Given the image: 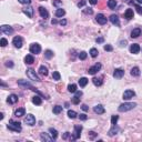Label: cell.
I'll return each instance as SVG.
<instances>
[{
  "label": "cell",
  "instance_id": "33",
  "mask_svg": "<svg viewBox=\"0 0 142 142\" xmlns=\"http://www.w3.org/2000/svg\"><path fill=\"white\" fill-rule=\"evenodd\" d=\"M62 112V107L61 105H55V107H53V113L55 114H59V113Z\"/></svg>",
  "mask_w": 142,
  "mask_h": 142
},
{
  "label": "cell",
  "instance_id": "52",
  "mask_svg": "<svg viewBox=\"0 0 142 142\" xmlns=\"http://www.w3.org/2000/svg\"><path fill=\"white\" fill-rule=\"evenodd\" d=\"M6 67H8V68H12V67H13V62H12V61H7V62H6Z\"/></svg>",
  "mask_w": 142,
  "mask_h": 142
},
{
  "label": "cell",
  "instance_id": "55",
  "mask_svg": "<svg viewBox=\"0 0 142 142\" xmlns=\"http://www.w3.org/2000/svg\"><path fill=\"white\" fill-rule=\"evenodd\" d=\"M59 24H60L61 26H66V24H67V20H64V19H63V20H60V22H59Z\"/></svg>",
  "mask_w": 142,
  "mask_h": 142
},
{
  "label": "cell",
  "instance_id": "45",
  "mask_svg": "<svg viewBox=\"0 0 142 142\" xmlns=\"http://www.w3.org/2000/svg\"><path fill=\"white\" fill-rule=\"evenodd\" d=\"M83 12L86 13V15H92V13H93V10H92L91 8H86V9H83Z\"/></svg>",
  "mask_w": 142,
  "mask_h": 142
},
{
  "label": "cell",
  "instance_id": "11",
  "mask_svg": "<svg viewBox=\"0 0 142 142\" xmlns=\"http://www.w3.org/2000/svg\"><path fill=\"white\" fill-rule=\"evenodd\" d=\"M95 20H97L98 24H107V18H105L104 15H102V13H98L97 17H95Z\"/></svg>",
  "mask_w": 142,
  "mask_h": 142
},
{
  "label": "cell",
  "instance_id": "8",
  "mask_svg": "<svg viewBox=\"0 0 142 142\" xmlns=\"http://www.w3.org/2000/svg\"><path fill=\"white\" fill-rule=\"evenodd\" d=\"M101 69V64L100 63H95L93 67H91V68H89V70H88V73L89 74H95L98 72V71Z\"/></svg>",
  "mask_w": 142,
  "mask_h": 142
},
{
  "label": "cell",
  "instance_id": "61",
  "mask_svg": "<svg viewBox=\"0 0 142 142\" xmlns=\"http://www.w3.org/2000/svg\"><path fill=\"white\" fill-rule=\"evenodd\" d=\"M0 119H1V120L3 119V113H1V114H0Z\"/></svg>",
  "mask_w": 142,
  "mask_h": 142
},
{
  "label": "cell",
  "instance_id": "48",
  "mask_svg": "<svg viewBox=\"0 0 142 142\" xmlns=\"http://www.w3.org/2000/svg\"><path fill=\"white\" fill-rule=\"evenodd\" d=\"M53 5H55V7H60V6L62 5V2H61V0H53Z\"/></svg>",
  "mask_w": 142,
  "mask_h": 142
},
{
  "label": "cell",
  "instance_id": "50",
  "mask_svg": "<svg viewBox=\"0 0 142 142\" xmlns=\"http://www.w3.org/2000/svg\"><path fill=\"white\" fill-rule=\"evenodd\" d=\"M134 7H135V9H137L138 13H140V15H142V8L140 7L139 5H134Z\"/></svg>",
  "mask_w": 142,
  "mask_h": 142
},
{
  "label": "cell",
  "instance_id": "13",
  "mask_svg": "<svg viewBox=\"0 0 142 142\" xmlns=\"http://www.w3.org/2000/svg\"><path fill=\"white\" fill-rule=\"evenodd\" d=\"M123 76H124V71L122 70V69H116L114 72H113V77H114L116 79H121Z\"/></svg>",
  "mask_w": 142,
  "mask_h": 142
},
{
  "label": "cell",
  "instance_id": "12",
  "mask_svg": "<svg viewBox=\"0 0 142 142\" xmlns=\"http://www.w3.org/2000/svg\"><path fill=\"white\" fill-rule=\"evenodd\" d=\"M22 11H24V15H27V17L28 18H32V16H33V8L32 7H24V9H22Z\"/></svg>",
  "mask_w": 142,
  "mask_h": 142
},
{
  "label": "cell",
  "instance_id": "38",
  "mask_svg": "<svg viewBox=\"0 0 142 142\" xmlns=\"http://www.w3.org/2000/svg\"><path fill=\"white\" fill-rule=\"evenodd\" d=\"M52 78H53V80H57V81H58V80L61 79V76H60V73H59L58 71H55V72L52 73Z\"/></svg>",
  "mask_w": 142,
  "mask_h": 142
},
{
  "label": "cell",
  "instance_id": "3",
  "mask_svg": "<svg viewBox=\"0 0 142 142\" xmlns=\"http://www.w3.org/2000/svg\"><path fill=\"white\" fill-rule=\"evenodd\" d=\"M26 73H27V76H28V78H29L30 80H33V81H37V82L40 81L39 77L37 76V73H36V71H34L33 69H27Z\"/></svg>",
  "mask_w": 142,
  "mask_h": 142
},
{
  "label": "cell",
  "instance_id": "64",
  "mask_svg": "<svg viewBox=\"0 0 142 142\" xmlns=\"http://www.w3.org/2000/svg\"><path fill=\"white\" fill-rule=\"evenodd\" d=\"M41 1H43V0H41Z\"/></svg>",
  "mask_w": 142,
  "mask_h": 142
},
{
  "label": "cell",
  "instance_id": "46",
  "mask_svg": "<svg viewBox=\"0 0 142 142\" xmlns=\"http://www.w3.org/2000/svg\"><path fill=\"white\" fill-rule=\"evenodd\" d=\"M95 137H97V133H95V132H93V131H90L89 132V139L90 140H93Z\"/></svg>",
  "mask_w": 142,
  "mask_h": 142
},
{
  "label": "cell",
  "instance_id": "40",
  "mask_svg": "<svg viewBox=\"0 0 142 142\" xmlns=\"http://www.w3.org/2000/svg\"><path fill=\"white\" fill-rule=\"evenodd\" d=\"M86 58H87V52H86V51H81V52L79 53V59L80 60H84Z\"/></svg>",
  "mask_w": 142,
  "mask_h": 142
},
{
  "label": "cell",
  "instance_id": "26",
  "mask_svg": "<svg viewBox=\"0 0 142 142\" xmlns=\"http://www.w3.org/2000/svg\"><path fill=\"white\" fill-rule=\"evenodd\" d=\"M24 62H26L27 64H32V63L34 62V58L31 55H26V58H24Z\"/></svg>",
  "mask_w": 142,
  "mask_h": 142
},
{
  "label": "cell",
  "instance_id": "56",
  "mask_svg": "<svg viewBox=\"0 0 142 142\" xmlns=\"http://www.w3.org/2000/svg\"><path fill=\"white\" fill-rule=\"evenodd\" d=\"M95 41H97L98 43H102V42H103V38H97V39H95Z\"/></svg>",
  "mask_w": 142,
  "mask_h": 142
},
{
  "label": "cell",
  "instance_id": "41",
  "mask_svg": "<svg viewBox=\"0 0 142 142\" xmlns=\"http://www.w3.org/2000/svg\"><path fill=\"white\" fill-rule=\"evenodd\" d=\"M118 119L119 117L118 116H112V118H111V124H117V122H118Z\"/></svg>",
  "mask_w": 142,
  "mask_h": 142
},
{
  "label": "cell",
  "instance_id": "47",
  "mask_svg": "<svg viewBox=\"0 0 142 142\" xmlns=\"http://www.w3.org/2000/svg\"><path fill=\"white\" fill-rule=\"evenodd\" d=\"M18 1L22 5H30L31 3V0H18Z\"/></svg>",
  "mask_w": 142,
  "mask_h": 142
},
{
  "label": "cell",
  "instance_id": "62",
  "mask_svg": "<svg viewBox=\"0 0 142 142\" xmlns=\"http://www.w3.org/2000/svg\"><path fill=\"white\" fill-rule=\"evenodd\" d=\"M137 2L138 3H141V5H142V0H137Z\"/></svg>",
  "mask_w": 142,
  "mask_h": 142
},
{
  "label": "cell",
  "instance_id": "24",
  "mask_svg": "<svg viewBox=\"0 0 142 142\" xmlns=\"http://www.w3.org/2000/svg\"><path fill=\"white\" fill-rule=\"evenodd\" d=\"M24 113H26V110H24V108H19L18 110H16V112H15V116H16L17 118H19V117L24 116Z\"/></svg>",
  "mask_w": 142,
  "mask_h": 142
},
{
  "label": "cell",
  "instance_id": "21",
  "mask_svg": "<svg viewBox=\"0 0 142 142\" xmlns=\"http://www.w3.org/2000/svg\"><path fill=\"white\" fill-rule=\"evenodd\" d=\"M18 84H19V86H21V87H24V88H30V89H32V88H33L28 81H26V80H22V79L18 80Z\"/></svg>",
  "mask_w": 142,
  "mask_h": 142
},
{
  "label": "cell",
  "instance_id": "19",
  "mask_svg": "<svg viewBox=\"0 0 142 142\" xmlns=\"http://www.w3.org/2000/svg\"><path fill=\"white\" fill-rule=\"evenodd\" d=\"M109 19H110L112 24H116V26H119V24H120V20H119V17L117 16V15H111Z\"/></svg>",
  "mask_w": 142,
  "mask_h": 142
},
{
  "label": "cell",
  "instance_id": "4",
  "mask_svg": "<svg viewBox=\"0 0 142 142\" xmlns=\"http://www.w3.org/2000/svg\"><path fill=\"white\" fill-rule=\"evenodd\" d=\"M81 131H82V126H74V132L73 135L70 137V140H77L79 139L81 135Z\"/></svg>",
  "mask_w": 142,
  "mask_h": 142
},
{
  "label": "cell",
  "instance_id": "49",
  "mask_svg": "<svg viewBox=\"0 0 142 142\" xmlns=\"http://www.w3.org/2000/svg\"><path fill=\"white\" fill-rule=\"evenodd\" d=\"M79 118H80V120H82V121H86V120L88 119V117H87V114L82 113V114H80V116H79Z\"/></svg>",
  "mask_w": 142,
  "mask_h": 142
},
{
  "label": "cell",
  "instance_id": "42",
  "mask_svg": "<svg viewBox=\"0 0 142 142\" xmlns=\"http://www.w3.org/2000/svg\"><path fill=\"white\" fill-rule=\"evenodd\" d=\"M79 102H80V98L74 95L73 99H72V103H73V104H79Z\"/></svg>",
  "mask_w": 142,
  "mask_h": 142
},
{
  "label": "cell",
  "instance_id": "20",
  "mask_svg": "<svg viewBox=\"0 0 142 142\" xmlns=\"http://www.w3.org/2000/svg\"><path fill=\"white\" fill-rule=\"evenodd\" d=\"M119 130H120V129H119V126H117L116 124H113V126L111 128L110 130H109L108 134L110 135V137H113V135H116V134L118 133V132H119Z\"/></svg>",
  "mask_w": 142,
  "mask_h": 142
},
{
  "label": "cell",
  "instance_id": "37",
  "mask_svg": "<svg viewBox=\"0 0 142 142\" xmlns=\"http://www.w3.org/2000/svg\"><path fill=\"white\" fill-rule=\"evenodd\" d=\"M98 50L97 49H95V48H91V50H90V55H91L92 58H95V57H97L98 55Z\"/></svg>",
  "mask_w": 142,
  "mask_h": 142
},
{
  "label": "cell",
  "instance_id": "59",
  "mask_svg": "<svg viewBox=\"0 0 142 142\" xmlns=\"http://www.w3.org/2000/svg\"><path fill=\"white\" fill-rule=\"evenodd\" d=\"M89 2L91 3V5H97V3H98V0H89Z\"/></svg>",
  "mask_w": 142,
  "mask_h": 142
},
{
  "label": "cell",
  "instance_id": "30",
  "mask_svg": "<svg viewBox=\"0 0 142 142\" xmlns=\"http://www.w3.org/2000/svg\"><path fill=\"white\" fill-rule=\"evenodd\" d=\"M39 73L42 74V76H48V69H47V67H45V66L40 67V68H39Z\"/></svg>",
  "mask_w": 142,
  "mask_h": 142
},
{
  "label": "cell",
  "instance_id": "36",
  "mask_svg": "<svg viewBox=\"0 0 142 142\" xmlns=\"http://www.w3.org/2000/svg\"><path fill=\"white\" fill-rule=\"evenodd\" d=\"M77 116H78V114H77L76 111H73V110H69V111H68V117H69L70 119L77 118Z\"/></svg>",
  "mask_w": 142,
  "mask_h": 142
},
{
  "label": "cell",
  "instance_id": "31",
  "mask_svg": "<svg viewBox=\"0 0 142 142\" xmlns=\"http://www.w3.org/2000/svg\"><path fill=\"white\" fill-rule=\"evenodd\" d=\"M49 132H50L51 137L53 138V140H55L57 138H58V131H57L55 129H53V128H50V129H49Z\"/></svg>",
  "mask_w": 142,
  "mask_h": 142
},
{
  "label": "cell",
  "instance_id": "27",
  "mask_svg": "<svg viewBox=\"0 0 142 142\" xmlns=\"http://www.w3.org/2000/svg\"><path fill=\"white\" fill-rule=\"evenodd\" d=\"M140 69L138 68V67H133V68L131 69V76H133V77H139L140 76Z\"/></svg>",
  "mask_w": 142,
  "mask_h": 142
},
{
  "label": "cell",
  "instance_id": "25",
  "mask_svg": "<svg viewBox=\"0 0 142 142\" xmlns=\"http://www.w3.org/2000/svg\"><path fill=\"white\" fill-rule=\"evenodd\" d=\"M32 103L36 105H40L42 103V100H41V98L39 97V95H34L33 98H32Z\"/></svg>",
  "mask_w": 142,
  "mask_h": 142
},
{
  "label": "cell",
  "instance_id": "17",
  "mask_svg": "<svg viewBox=\"0 0 142 142\" xmlns=\"http://www.w3.org/2000/svg\"><path fill=\"white\" fill-rule=\"evenodd\" d=\"M40 139H41L42 141H46V142H51V141H53V138H52V137H49V134H48V133H45V132H42V133L40 134Z\"/></svg>",
  "mask_w": 142,
  "mask_h": 142
},
{
  "label": "cell",
  "instance_id": "7",
  "mask_svg": "<svg viewBox=\"0 0 142 142\" xmlns=\"http://www.w3.org/2000/svg\"><path fill=\"white\" fill-rule=\"evenodd\" d=\"M40 51H41V47H40L39 43H32L30 46V52L31 53L38 55V53H40Z\"/></svg>",
  "mask_w": 142,
  "mask_h": 142
},
{
  "label": "cell",
  "instance_id": "9",
  "mask_svg": "<svg viewBox=\"0 0 142 142\" xmlns=\"http://www.w3.org/2000/svg\"><path fill=\"white\" fill-rule=\"evenodd\" d=\"M135 95V92L133 90H126L123 93V99L124 100H130L131 98H133Z\"/></svg>",
  "mask_w": 142,
  "mask_h": 142
},
{
  "label": "cell",
  "instance_id": "5",
  "mask_svg": "<svg viewBox=\"0 0 142 142\" xmlns=\"http://www.w3.org/2000/svg\"><path fill=\"white\" fill-rule=\"evenodd\" d=\"M24 123L28 126H34L36 124V118L33 114H27L24 118Z\"/></svg>",
  "mask_w": 142,
  "mask_h": 142
},
{
  "label": "cell",
  "instance_id": "53",
  "mask_svg": "<svg viewBox=\"0 0 142 142\" xmlns=\"http://www.w3.org/2000/svg\"><path fill=\"white\" fill-rule=\"evenodd\" d=\"M70 132H66V133H64V134H63V137H62V139H64V140H66V139H68V138L69 137H70Z\"/></svg>",
  "mask_w": 142,
  "mask_h": 142
},
{
  "label": "cell",
  "instance_id": "39",
  "mask_svg": "<svg viewBox=\"0 0 142 142\" xmlns=\"http://www.w3.org/2000/svg\"><path fill=\"white\" fill-rule=\"evenodd\" d=\"M45 57H46L47 59H51V58L53 57V52H52L51 50H47V51L45 52Z\"/></svg>",
  "mask_w": 142,
  "mask_h": 142
},
{
  "label": "cell",
  "instance_id": "6",
  "mask_svg": "<svg viewBox=\"0 0 142 142\" xmlns=\"http://www.w3.org/2000/svg\"><path fill=\"white\" fill-rule=\"evenodd\" d=\"M0 30H1V32H2V33L7 34V36H10V34H12V33H13V29H12V27L7 26V24H3V26H1Z\"/></svg>",
  "mask_w": 142,
  "mask_h": 142
},
{
  "label": "cell",
  "instance_id": "32",
  "mask_svg": "<svg viewBox=\"0 0 142 142\" xmlns=\"http://www.w3.org/2000/svg\"><path fill=\"white\" fill-rule=\"evenodd\" d=\"M87 83H88V79L87 78H80V80H79V86L80 87H86V86H87Z\"/></svg>",
  "mask_w": 142,
  "mask_h": 142
},
{
  "label": "cell",
  "instance_id": "44",
  "mask_svg": "<svg viewBox=\"0 0 142 142\" xmlns=\"http://www.w3.org/2000/svg\"><path fill=\"white\" fill-rule=\"evenodd\" d=\"M103 49H104L105 51H112V50H113V47H112L111 45H104Z\"/></svg>",
  "mask_w": 142,
  "mask_h": 142
},
{
  "label": "cell",
  "instance_id": "22",
  "mask_svg": "<svg viewBox=\"0 0 142 142\" xmlns=\"http://www.w3.org/2000/svg\"><path fill=\"white\" fill-rule=\"evenodd\" d=\"M139 36H141V29L140 28H135L131 31V38H138Z\"/></svg>",
  "mask_w": 142,
  "mask_h": 142
},
{
  "label": "cell",
  "instance_id": "14",
  "mask_svg": "<svg viewBox=\"0 0 142 142\" xmlns=\"http://www.w3.org/2000/svg\"><path fill=\"white\" fill-rule=\"evenodd\" d=\"M39 13H40V16L42 17L43 19H48L49 18V12L47 11V9L43 8V7H39Z\"/></svg>",
  "mask_w": 142,
  "mask_h": 142
},
{
  "label": "cell",
  "instance_id": "54",
  "mask_svg": "<svg viewBox=\"0 0 142 142\" xmlns=\"http://www.w3.org/2000/svg\"><path fill=\"white\" fill-rule=\"evenodd\" d=\"M81 109H82L83 111H88V110H89V108H88V105H87V104H82V105H81Z\"/></svg>",
  "mask_w": 142,
  "mask_h": 142
},
{
  "label": "cell",
  "instance_id": "16",
  "mask_svg": "<svg viewBox=\"0 0 142 142\" xmlns=\"http://www.w3.org/2000/svg\"><path fill=\"white\" fill-rule=\"evenodd\" d=\"M139 51H140V46L138 43H133V45L130 46V52L131 53L137 55V53H139Z\"/></svg>",
  "mask_w": 142,
  "mask_h": 142
},
{
  "label": "cell",
  "instance_id": "29",
  "mask_svg": "<svg viewBox=\"0 0 142 142\" xmlns=\"http://www.w3.org/2000/svg\"><path fill=\"white\" fill-rule=\"evenodd\" d=\"M92 82H93V84H95V86L100 87L103 81H102V79H101V78H93V79H92Z\"/></svg>",
  "mask_w": 142,
  "mask_h": 142
},
{
  "label": "cell",
  "instance_id": "34",
  "mask_svg": "<svg viewBox=\"0 0 142 142\" xmlns=\"http://www.w3.org/2000/svg\"><path fill=\"white\" fill-rule=\"evenodd\" d=\"M108 7L110 9H114L117 7V1L116 0H109L108 1Z\"/></svg>",
  "mask_w": 142,
  "mask_h": 142
},
{
  "label": "cell",
  "instance_id": "58",
  "mask_svg": "<svg viewBox=\"0 0 142 142\" xmlns=\"http://www.w3.org/2000/svg\"><path fill=\"white\" fill-rule=\"evenodd\" d=\"M76 95H77V97H81V95H82V92L81 91H78V90H77V91H76Z\"/></svg>",
  "mask_w": 142,
  "mask_h": 142
},
{
  "label": "cell",
  "instance_id": "2",
  "mask_svg": "<svg viewBox=\"0 0 142 142\" xmlns=\"http://www.w3.org/2000/svg\"><path fill=\"white\" fill-rule=\"evenodd\" d=\"M8 129L9 130H12V131H15V132H21L22 128H21V123H20V122L10 120V121H9V123H8Z\"/></svg>",
  "mask_w": 142,
  "mask_h": 142
},
{
  "label": "cell",
  "instance_id": "15",
  "mask_svg": "<svg viewBox=\"0 0 142 142\" xmlns=\"http://www.w3.org/2000/svg\"><path fill=\"white\" fill-rule=\"evenodd\" d=\"M93 111H95V113H98V114H103V113L105 112L104 107H103L102 104H97L95 108H93Z\"/></svg>",
  "mask_w": 142,
  "mask_h": 142
},
{
  "label": "cell",
  "instance_id": "43",
  "mask_svg": "<svg viewBox=\"0 0 142 142\" xmlns=\"http://www.w3.org/2000/svg\"><path fill=\"white\" fill-rule=\"evenodd\" d=\"M0 45H1V47H6V46L8 45V41H7V39H5V38H1V40H0Z\"/></svg>",
  "mask_w": 142,
  "mask_h": 142
},
{
  "label": "cell",
  "instance_id": "1",
  "mask_svg": "<svg viewBox=\"0 0 142 142\" xmlns=\"http://www.w3.org/2000/svg\"><path fill=\"white\" fill-rule=\"evenodd\" d=\"M135 107H137V103H134V102H124L119 105L118 110L120 112H126V111H130L132 109H134Z\"/></svg>",
  "mask_w": 142,
  "mask_h": 142
},
{
  "label": "cell",
  "instance_id": "51",
  "mask_svg": "<svg viewBox=\"0 0 142 142\" xmlns=\"http://www.w3.org/2000/svg\"><path fill=\"white\" fill-rule=\"evenodd\" d=\"M86 2H87L86 0H81V1H80V2L78 3V7H79V8H82V7H83V6L86 5Z\"/></svg>",
  "mask_w": 142,
  "mask_h": 142
},
{
  "label": "cell",
  "instance_id": "57",
  "mask_svg": "<svg viewBox=\"0 0 142 142\" xmlns=\"http://www.w3.org/2000/svg\"><path fill=\"white\" fill-rule=\"evenodd\" d=\"M126 40L120 42V47H126Z\"/></svg>",
  "mask_w": 142,
  "mask_h": 142
},
{
  "label": "cell",
  "instance_id": "35",
  "mask_svg": "<svg viewBox=\"0 0 142 142\" xmlns=\"http://www.w3.org/2000/svg\"><path fill=\"white\" fill-rule=\"evenodd\" d=\"M68 91L74 93V92L77 91V86H76V84H73V83H72V84H69V86H68Z\"/></svg>",
  "mask_w": 142,
  "mask_h": 142
},
{
  "label": "cell",
  "instance_id": "23",
  "mask_svg": "<svg viewBox=\"0 0 142 142\" xmlns=\"http://www.w3.org/2000/svg\"><path fill=\"white\" fill-rule=\"evenodd\" d=\"M133 15L134 13H133V10H132V9H126V12H124V17H126L128 20L133 18Z\"/></svg>",
  "mask_w": 142,
  "mask_h": 142
},
{
  "label": "cell",
  "instance_id": "60",
  "mask_svg": "<svg viewBox=\"0 0 142 142\" xmlns=\"http://www.w3.org/2000/svg\"><path fill=\"white\" fill-rule=\"evenodd\" d=\"M57 22H58V21L55 20V19H53V20L51 21V24H57Z\"/></svg>",
  "mask_w": 142,
  "mask_h": 142
},
{
  "label": "cell",
  "instance_id": "63",
  "mask_svg": "<svg viewBox=\"0 0 142 142\" xmlns=\"http://www.w3.org/2000/svg\"><path fill=\"white\" fill-rule=\"evenodd\" d=\"M123 1H128V0H123Z\"/></svg>",
  "mask_w": 142,
  "mask_h": 142
},
{
  "label": "cell",
  "instance_id": "18",
  "mask_svg": "<svg viewBox=\"0 0 142 142\" xmlns=\"http://www.w3.org/2000/svg\"><path fill=\"white\" fill-rule=\"evenodd\" d=\"M7 101H8V103H10V104H15V103L18 102V95H10L8 97V99H7Z\"/></svg>",
  "mask_w": 142,
  "mask_h": 142
},
{
  "label": "cell",
  "instance_id": "10",
  "mask_svg": "<svg viewBox=\"0 0 142 142\" xmlns=\"http://www.w3.org/2000/svg\"><path fill=\"white\" fill-rule=\"evenodd\" d=\"M12 45L15 46L16 48H21L22 47V38L19 37V36L15 37L13 38V40H12Z\"/></svg>",
  "mask_w": 142,
  "mask_h": 142
},
{
  "label": "cell",
  "instance_id": "28",
  "mask_svg": "<svg viewBox=\"0 0 142 142\" xmlns=\"http://www.w3.org/2000/svg\"><path fill=\"white\" fill-rule=\"evenodd\" d=\"M64 15H66V11H64V9L58 8L57 10H55V17H63Z\"/></svg>",
  "mask_w": 142,
  "mask_h": 142
}]
</instances>
